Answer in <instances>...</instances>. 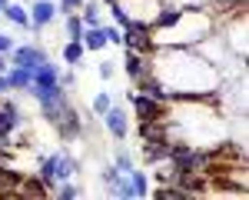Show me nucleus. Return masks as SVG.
Returning <instances> with one entry per match:
<instances>
[{
  "mask_svg": "<svg viewBox=\"0 0 249 200\" xmlns=\"http://www.w3.org/2000/svg\"><path fill=\"white\" fill-rule=\"evenodd\" d=\"M80 7H83V0H57V14H60V17H67V14H80Z\"/></svg>",
  "mask_w": 249,
  "mask_h": 200,
  "instance_id": "29",
  "label": "nucleus"
},
{
  "mask_svg": "<svg viewBox=\"0 0 249 200\" xmlns=\"http://www.w3.org/2000/svg\"><path fill=\"white\" fill-rule=\"evenodd\" d=\"M53 194H57L60 200H77L80 194H83V190H80L73 180H63V183H57V187H53Z\"/></svg>",
  "mask_w": 249,
  "mask_h": 200,
  "instance_id": "26",
  "label": "nucleus"
},
{
  "mask_svg": "<svg viewBox=\"0 0 249 200\" xmlns=\"http://www.w3.org/2000/svg\"><path fill=\"white\" fill-rule=\"evenodd\" d=\"M7 60H10L14 67H27V70H34V67H40L43 60H50V54H47L43 43L27 40V43H14V50L7 54Z\"/></svg>",
  "mask_w": 249,
  "mask_h": 200,
  "instance_id": "7",
  "label": "nucleus"
},
{
  "mask_svg": "<svg viewBox=\"0 0 249 200\" xmlns=\"http://www.w3.org/2000/svg\"><path fill=\"white\" fill-rule=\"evenodd\" d=\"M63 30H67V40L83 37V20H80V14H67V17H63Z\"/></svg>",
  "mask_w": 249,
  "mask_h": 200,
  "instance_id": "24",
  "label": "nucleus"
},
{
  "mask_svg": "<svg viewBox=\"0 0 249 200\" xmlns=\"http://www.w3.org/2000/svg\"><path fill=\"white\" fill-rule=\"evenodd\" d=\"M80 20H83V27H100L103 23V3L100 0H83Z\"/></svg>",
  "mask_w": 249,
  "mask_h": 200,
  "instance_id": "20",
  "label": "nucleus"
},
{
  "mask_svg": "<svg viewBox=\"0 0 249 200\" xmlns=\"http://www.w3.org/2000/svg\"><path fill=\"white\" fill-rule=\"evenodd\" d=\"M100 3H103V7H110V3H116V0H100Z\"/></svg>",
  "mask_w": 249,
  "mask_h": 200,
  "instance_id": "34",
  "label": "nucleus"
},
{
  "mask_svg": "<svg viewBox=\"0 0 249 200\" xmlns=\"http://www.w3.org/2000/svg\"><path fill=\"white\" fill-rule=\"evenodd\" d=\"M170 137H150V140H140V157L146 160L150 167L156 163H166L170 160Z\"/></svg>",
  "mask_w": 249,
  "mask_h": 200,
  "instance_id": "11",
  "label": "nucleus"
},
{
  "mask_svg": "<svg viewBox=\"0 0 249 200\" xmlns=\"http://www.w3.org/2000/svg\"><path fill=\"white\" fill-rule=\"evenodd\" d=\"M110 163H113V167H116V170H120V174H130V170H133V167H136L133 154H130L126 147H116V150H113V160H110Z\"/></svg>",
  "mask_w": 249,
  "mask_h": 200,
  "instance_id": "23",
  "label": "nucleus"
},
{
  "mask_svg": "<svg viewBox=\"0 0 249 200\" xmlns=\"http://www.w3.org/2000/svg\"><path fill=\"white\" fill-rule=\"evenodd\" d=\"M80 177V160L63 147V150H57V167H53V180L57 183H63V180H77Z\"/></svg>",
  "mask_w": 249,
  "mask_h": 200,
  "instance_id": "13",
  "label": "nucleus"
},
{
  "mask_svg": "<svg viewBox=\"0 0 249 200\" xmlns=\"http://www.w3.org/2000/svg\"><path fill=\"white\" fill-rule=\"evenodd\" d=\"M130 20H133V17H130V10H126V7H123L120 0H116V3H110V23H116V27L123 30V27H126Z\"/></svg>",
  "mask_w": 249,
  "mask_h": 200,
  "instance_id": "25",
  "label": "nucleus"
},
{
  "mask_svg": "<svg viewBox=\"0 0 249 200\" xmlns=\"http://www.w3.org/2000/svg\"><path fill=\"white\" fill-rule=\"evenodd\" d=\"M130 94V103H133V117L140 120V123H153V120H163L166 117V107L170 103H160V100H153L150 94H140V90H126Z\"/></svg>",
  "mask_w": 249,
  "mask_h": 200,
  "instance_id": "6",
  "label": "nucleus"
},
{
  "mask_svg": "<svg viewBox=\"0 0 249 200\" xmlns=\"http://www.w3.org/2000/svg\"><path fill=\"white\" fill-rule=\"evenodd\" d=\"M27 10H30V34H40V30L53 27V23L60 20L57 0H30Z\"/></svg>",
  "mask_w": 249,
  "mask_h": 200,
  "instance_id": "8",
  "label": "nucleus"
},
{
  "mask_svg": "<svg viewBox=\"0 0 249 200\" xmlns=\"http://www.w3.org/2000/svg\"><path fill=\"white\" fill-rule=\"evenodd\" d=\"M130 183H133L136 197H150V174H146V170L133 167V170H130Z\"/></svg>",
  "mask_w": 249,
  "mask_h": 200,
  "instance_id": "22",
  "label": "nucleus"
},
{
  "mask_svg": "<svg viewBox=\"0 0 249 200\" xmlns=\"http://www.w3.org/2000/svg\"><path fill=\"white\" fill-rule=\"evenodd\" d=\"M83 47L87 50H93V54H100V50H107L110 43H107V34H103V23L100 27H83Z\"/></svg>",
  "mask_w": 249,
  "mask_h": 200,
  "instance_id": "19",
  "label": "nucleus"
},
{
  "mask_svg": "<svg viewBox=\"0 0 249 200\" xmlns=\"http://www.w3.org/2000/svg\"><path fill=\"white\" fill-rule=\"evenodd\" d=\"M123 47H130L136 54H150L153 50V23L150 20H130L123 27Z\"/></svg>",
  "mask_w": 249,
  "mask_h": 200,
  "instance_id": "5",
  "label": "nucleus"
},
{
  "mask_svg": "<svg viewBox=\"0 0 249 200\" xmlns=\"http://www.w3.org/2000/svg\"><path fill=\"white\" fill-rule=\"evenodd\" d=\"M150 74L170 87L173 100H219L226 74L213 67L196 47H153Z\"/></svg>",
  "mask_w": 249,
  "mask_h": 200,
  "instance_id": "1",
  "label": "nucleus"
},
{
  "mask_svg": "<svg viewBox=\"0 0 249 200\" xmlns=\"http://www.w3.org/2000/svg\"><path fill=\"white\" fill-rule=\"evenodd\" d=\"M14 43H17V40L10 37V34H3V30H0V54H10V50H14Z\"/></svg>",
  "mask_w": 249,
  "mask_h": 200,
  "instance_id": "31",
  "label": "nucleus"
},
{
  "mask_svg": "<svg viewBox=\"0 0 249 200\" xmlns=\"http://www.w3.org/2000/svg\"><path fill=\"white\" fill-rule=\"evenodd\" d=\"M3 3H10V0H0V10H3Z\"/></svg>",
  "mask_w": 249,
  "mask_h": 200,
  "instance_id": "35",
  "label": "nucleus"
},
{
  "mask_svg": "<svg viewBox=\"0 0 249 200\" xmlns=\"http://www.w3.org/2000/svg\"><path fill=\"white\" fill-rule=\"evenodd\" d=\"M7 80H10V94H27L34 87V74L27 67H7Z\"/></svg>",
  "mask_w": 249,
  "mask_h": 200,
  "instance_id": "15",
  "label": "nucleus"
},
{
  "mask_svg": "<svg viewBox=\"0 0 249 200\" xmlns=\"http://www.w3.org/2000/svg\"><path fill=\"white\" fill-rule=\"evenodd\" d=\"M123 74L133 80V87L150 74V54H136L130 47H123Z\"/></svg>",
  "mask_w": 249,
  "mask_h": 200,
  "instance_id": "12",
  "label": "nucleus"
},
{
  "mask_svg": "<svg viewBox=\"0 0 249 200\" xmlns=\"http://www.w3.org/2000/svg\"><path fill=\"white\" fill-rule=\"evenodd\" d=\"M103 34H107V43H110V47H123V30H120L116 23H107V20H103Z\"/></svg>",
  "mask_w": 249,
  "mask_h": 200,
  "instance_id": "27",
  "label": "nucleus"
},
{
  "mask_svg": "<svg viewBox=\"0 0 249 200\" xmlns=\"http://www.w3.org/2000/svg\"><path fill=\"white\" fill-rule=\"evenodd\" d=\"M60 87H63V90H73V87H77V74H73V70H60V80H57Z\"/></svg>",
  "mask_w": 249,
  "mask_h": 200,
  "instance_id": "30",
  "label": "nucleus"
},
{
  "mask_svg": "<svg viewBox=\"0 0 249 200\" xmlns=\"http://www.w3.org/2000/svg\"><path fill=\"white\" fill-rule=\"evenodd\" d=\"M103 190H107L110 197H116V200H133L136 197L133 183H130V174H116L110 183H103Z\"/></svg>",
  "mask_w": 249,
  "mask_h": 200,
  "instance_id": "16",
  "label": "nucleus"
},
{
  "mask_svg": "<svg viewBox=\"0 0 249 200\" xmlns=\"http://www.w3.org/2000/svg\"><path fill=\"white\" fill-rule=\"evenodd\" d=\"M7 67H10V60H7V54H0V74H7Z\"/></svg>",
  "mask_w": 249,
  "mask_h": 200,
  "instance_id": "33",
  "label": "nucleus"
},
{
  "mask_svg": "<svg viewBox=\"0 0 249 200\" xmlns=\"http://www.w3.org/2000/svg\"><path fill=\"white\" fill-rule=\"evenodd\" d=\"M83 54H87L83 40H67V43L60 47V60H63L67 67H80V63H83Z\"/></svg>",
  "mask_w": 249,
  "mask_h": 200,
  "instance_id": "18",
  "label": "nucleus"
},
{
  "mask_svg": "<svg viewBox=\"0 0 249 200\" xmlns=\"http://www.w3.org/2000/svg\"><path fill=\"white\" fill-rule=\"evenodd\" d=\"M113 103H116V100H113V94H110V90H96L93 100H90V114H93V117H103Z\"/></svg>",
  "mask_w": 249,
  "mask_h": 200,
  "instance_id": "21",
  "label": "nucleus"
},
{
  "mask_svg": "<svg viewBox=\"0 0 249 200\" xmlns=\"http://www.w3.org/2000/svg\"><path fill=\"white\" fill-rule=\"evenodd\" d=\"M100 120H103L107 134H110L116 143H123V140L130 137V114H126L120 103H113V107H110V110H107V114H103Z\"/></svg>",
  "mask_w": 249,
  "mask_h": 200,
  "instance_id": "10",
  "label": "nucleus"
},
{
  "mask_svg": "<svg viewBox=\"0 0 249 200\" xmlns=\"http://www.w3.org/2000/svg\"><path fill=\"white\" fill-rule=\"evenodd\" d=\"M116 67H120V63H113V60H100V63H96V74H100V80H113V77H116Z\"/></svg>",
  "mask_w": 249,
  "mask_h": 200,
  "instance_id": "28",
  "label": "nucleus"
},
{
  "mask_svg": "<svg viewBox=\"0 0 249 200\" xmlns=\"http://www.w3.org/2000/svg\"><path fill=\"white\" fill-rule=\"evenodd\" d=\"M216 30L213 7H183L176 23L153 30V47H199Z\"/></svg>",
  "mask_w": 249,
  "mask_h": 200,
  "instance_id": "2",
  "label": "nucleus"
},
{
  "mask_svg": "<svg viewBox=\"0 0 249 200\" xmlns=\"http://www.w3.org/2000/svg\"><path fill=\"white\" fill-rule=\"evenodd\" d=\"M53 134H57L63 143H77V140L87 137V117H83L77 107L70 103V107H67V114L53 123Z\"/></svg>",
  "mask_w": 249,
  "mask_h": 200,
  "instance_id": "4",
  "label": "nucleus"
},
{
  "mask_svg": "<svg viewBox=\"0 0 249 200\" xmlns=\"http://www.w3.org/2000/svg\"><path fill=\"white\" fill-rule=\"evenodd\" d=\"M7 23H14L20 30H30V10H27V3H20V0H10V3H3V10H0Z\"/></svg>",
  "mask_w": 249,
  "mask_h": 200,
  "instance_id": "14",
  "label": "nucleus"
},
{
  "mask_svg": "<svg viewBox=\"0 0 249 200\" xmlns=\"http://www.w3.org/2000/svg\"><path fill=\"white\" fill-rule=\"evenodd\" d=\"M246 0H210V7H243Z\"/></svg>",
  "mask_w": 249,
  "mask_h": 200,
  "instance_id": "32",
  "label": "nucleus"
},
{
  "mask_svg": "<svg viewBox=\"0 0 249 200\" xmlns=\"http://www.w3.org/2000/svg\"><path fill=\"white\" fill-rule=\"evenodd\" d=\"M27 94L37 100L40 117L47 120L50 127H53V123L67 114V107H70V90H63L60 83H50V87H30Z\"/></svg>",
  "mask_w": 249,
  "mask_h": 200,
  "instance_id": "3",
  "label": "nucleus"
},
{
  "mask_svg": "<svg viewBox=\"0 0 249 200\" xmlns=\"http://www.w3.org/2000/svg\"><path fill=\"white\" fill-rule=\"evenodd\" d=\"M27 123L20 103H14L10 97H0V137H14L20 127Z\"/></svg>",
  "mask_w": 249,
  "mask_h": 200,
  "instance_id": "9",
  "label": "nucleus"
},
{
  "mask_svg": "<svg viewBox=\"0 0 249 200\" xmlns=\"http://www.w3.org/2000/svg\"><path fill=\"white\" fill-rule=\"evenodd\" d=\"M30 74H34V87H50V83H57V80H60V63L43 60L40 67L30 70Z\"/></svg>",
  "mask_w": 249,
  "mask_h": 200,
  "instance_id": "17",
  "label": "nucleus"
}]
</instances>
